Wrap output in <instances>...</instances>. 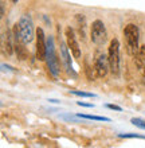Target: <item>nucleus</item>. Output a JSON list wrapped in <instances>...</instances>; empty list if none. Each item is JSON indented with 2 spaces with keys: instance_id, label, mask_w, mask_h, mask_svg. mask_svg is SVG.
Here are the masks:
<instances>
[{
  "instance_id": "1",
  "label": "nucleus",
  "mask_w": 145,
  "mask_h": 148,
  "mask_svg": "<svg viewBox=\"0 0 145 148\" xmlns=\"http://www.w3.org/2000/svg\"><path fill=\"white\" fill-rule=\"evenodd\" d=\"M124 38H125L126 42V49H128V53H129L132 57L137 54L138 49V38H140V31H138V27L133 23L126 24L125 28H124Z\"/></svg>"
},
{
  "instance_id": "2",
  "label": "nucleus",
  "mask_w": 145,
  "mask_h": 148,
  "mask_svg": "<svg viewBox=\"0 0 145 148\" xmlns=\"http://www.w3.org/2000/svg\"><path fill=\"white\" fill-rule=\"evenodd\" d=\"M19 28H20V35H22V40L26 45L31 43L34 38H36V30L34 28V22H32L31 15L24 14L19 19Z\"/></svg>"
},
{
  "instance_id": "3",
  "label": "nucleus",
  "mask_w": 145,
  "mask_h": 148,
  "mask_svg": "<svg viewBox=\"0 0 145 148\" xmlns=\"http://www.w3.org/2000/svg\"><path fill=\"white\" fill-rule=\"evenodd\" d=\"M46 61H47V66L50 73L54 77H58L59 74V59L55 50V42L52 36L47 38V50H46Z\"/></svg>"
},
{
  "instance_id": "4",
  "label": "nucleus",
  "mask_w": 145,
  "mask_h": 148,
  "mask_svg": "<svg viewBox=\"0 0 145 148\" xmlns=\"http://www.w3.org/2000/svg\"><path fill=\"white\" fill-rule=\"evenodd\" d=\"M108 58H109L110 71L117 75L120 73V42L117 38L110 40L109 51H108Z\"/></svg>"
},
{
  "instance_id": "5",
  "label": "nucleus",
  "mask_w": 145,
  "mask_h": 148,
  "mask_svg": "<svg viewBox=\"0 0 145 148\" xmlns=\"http://www.w3.org/2000/svg\"><path fill=\"white\" fill-rule=\"evenodd\" d=\"M90 35H91V40L98 46H101V45H103L106 42L108 32H106V27L102 20H94L90 28Z\"/></svg>"
},
{
  "instance_id": "6",
  "label": "nucleus",
  "mask_w": 145,
  "mask_h": 148,
  "mask_svg": "<svg viewBox=\"0 0 145 148\" xmlns=\"http://www.w3.org/2000/svg\"><path fill=\"white\" fill-rule=\"evenodd\" d=\"M94 69H95L97 75L99 78L106 77L108 71L110 70V65H109V58H108V55H105L103 53H98V54L95 55Z\"/></svg>"
},
{
  "instance_id": "7",
  "label": "nucleus",
  "mask_w": 145,
  "mask_h": 148,
  "mask_svg": "<svg viewBox=\"0 0 145 148\" xmlns=\"http://www.w3.org/2000/svg\"><path fill=\"white\" fill-rule=\"evenodd\" d=\"M65 36H66V43L71 51V55H73L74 58L79 59L81 58V47H79V45H78V40H77V36H75L73 28L67 27L66 30H65Z\"/></svg>"
},
{
  "instance_id": "8",
  "label": "nucleus",
  "mask_w": 145,
  "mask_h": 148,
  "mask_svg": "<svg viewBox=\"0 0 145 148\" xmlns=\"http://www.w3.org/2000/svg\"><path fill=\"white\" fill-rule=\"evenodd\" d=\"M46 50H47V39L44 35L43 28H36V58L39 61L46 59Z\"/></svg>"
},
{
  "instance_id": "9",
  "label": "nucleus",
  "mask_w": 145,
  "mask_h": 148,
  "mask_svg": "<svg viewBox=\"0 0 145 148\" xmlns=\"http://www.w3.org/2000/svg\"><path fill=\"white\" fill-rule=\"evenodd\" d=\"M59 46H61V58H62V62L63 65H65V69H66V71L69 74L74 73L73 71V63H71V55L70 53H69V46H67V43L65 45V43L59 39Z\"/></svg>"
},
{
  "instance_id": "10",
  "label": "nucleus",
  "mask_w": 145,
  "mask_h": 148,
  "mask_svg": "<svg viewBox=\"0 0 145 148\" xmlns=\"http://www.w3.org/2000/svg\"><path fill=\"white\" fill-rule=\"evenodd\" d=\"M134 63L137 66L138 70H144L145 67V45L140 46L137 54L134 55Z\"/></svg>"
},
{
  "instance_id": "11",
  "label": "nucleus",
  "mask_w": 145,
  "mask_h": 148,
  "mask_svg": "<svg viewBox=\"0 0 145 148\" xmlns=\"http://www.w3.org/2000/svg\"><path fill=\"white\" fill-rule=\"evenodd\" d=\"M1 46H3V51L4 53H7V55H11L12 54V45L11 42V38H10V32L7 31V35L3 34V38H1Z\"/></svg>"
},
{
  "instance_id": "12",
  "label": "nucleus",
  "mask_w": 145,
  "mask_h": 148,
  "mask_svg": "<svg viewBox=\"0 0 145 148\" xmlns=\"http://www.w3.org/2000/svg\"><path fill=\"white\" fill-rule=\"evenodd\" d=\"M77 116H78V117H81V119H86V120L108 121V123H109V121H110V119H109V117H103V116H94V114H81V113H78Z\"/></svg>"
},
{
  "instance_id": "13",
  "label": "nucleus",
  "mask_w": 145,
  "mask_h": 148,
  "mask_svg": "<svg viewBox=\"0 0 145 148\" xmlns=\"http://www.w3.org/2000/svg\"><path fill=\"white\" fill-rule=\"evenodd\" d=\"M70 93L77 96V97H87V98H94L95 97V94L87 93V92H81V90H71Z\"/></svg>"
},
{
  "instance_id": "14",
  "label": "nucleus",
  "mask_w": 145,
  "mask_h": 148,
  "mask_svg": "<svg viewBox=\"0 0 145 148\" xmlns=\"http://www.w3.org/2000/svg\"><path fill=\"white\" fill-rule=\"evenodd\" d=\"M130 123L133 125H136V127H138V128L145 129V120H142L140 117H133V119L130 120Z\"/></svg>"
},
{
  "instance_id": "15",
  "label": "nucleus",
  "mask_w": 145,
  "mask_h": 148,
  "mask_svg": "<svg viewBox=\"0 0 145 148\" xmlns=\"http://www.w3.org/2000/svg\"><path fill=\"white\" fill-rule=\"evenodd\" d=\"M118 137H124V139H145L142 135H136V133H118Z\"/></svg>"
},
{
  "instance_id": "16",
  "label": "nucleus",
  "mask_w": 145,
  "mask_h": 148,
  "mask_svg": "<svg viewBox=\"0 0 145 148\" xmlns=\"http://www.w3.org/2000/svg\"><path fill=\"white\" fill-rule=\"evenodd\" d=\"M106 106H108L109 109H112V110H117V112H122V108H121V106L114 105V104H108Z\"/></svg>"
},
{
  "instance_id": "17",
  "label": "nucleus",
  "mask_w": 145,
  "mask_h": 148,
  "mask_svg": "<svg viewBox=\"0 0 145 148\" xmlns=\"http://www.w3.org/2000/svg\"><path fill=\"white\" fill-rule=\"evenodd\" d=\"M79 106H86V108H94V105L93 104H87V102H82V101H78L77 102Z\"/></svg>"
},
{
  "instance_id": "18",
  "label": "nucleus",
  "mask_w": 145,
  "mask_h": 148,
  "mask_svg": "<svg viewBox=\"0 0 145 148\" xmlns=\"http://www.w3.org/2000/svg\"><path fill=\"white\" fill-rule=\"evenodd\" d=\"M12 3H18V0H11Z\"/></svg>"
},
{
  "instance_id": "19",
  "label": "nucleus",
  "mask_w": 145,
  "mask_h": 148,
  "mask_svg": "<svg viewBox=\"0 0 145 148\" xmlns=\"http://www.w3.org/2000/svg\"><path fill=\"white\" fill-rule=\"evenodd\" d=\"M144 77H145V67H144Z\"/></svg>"
}]
</instances>
